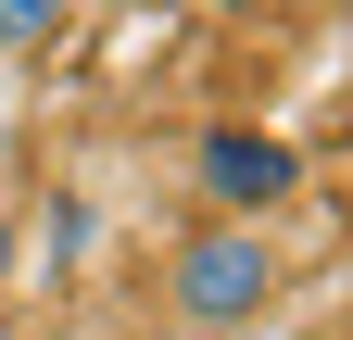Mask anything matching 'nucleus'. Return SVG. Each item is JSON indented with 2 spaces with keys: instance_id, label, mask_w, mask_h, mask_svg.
<instances>
[{
  "instance_id": "obj_5",
  "label": "nucleus",
  "mask_w": 353,
  "mask_h": 340,
  "mask_svg": "<svg viewBox=\"0 0 353 340\" xmlns=\"http://www.w3.org/2000/svg\"><path fill=\"white\" fill-rule=\"evenodd\" d=\"M13 126H26V89H13V76H0V151H13Z\"/></svg>"
},
{
  "instance_id": "obj_4",
  "label": "nucleus",
  "mask_w": 353,
  "mask_h": 340,
  "mask_svg": "<svg viewBox=\"0 0 353 340\" xmlns=\"http://www.w3.org/2000/svg\"><path fill=\"white\" fill-rule=\"evenodd\" d=\"M26 252H38V227H26V202L0 189V303H13V290H26Z\"/></svg>"
},
{
  "instance_id": "obj_2",
  "label": "nucleus",
  "mask_w": 353,
  "mask_h": 340,
  "mask_svg": "<svg viewBox=\"0 0 353 340\" xmlns=\"http://www.w3.org/2000/svg\"><path fill=\"white\" fill-rule=\"evenodd\" d=\"M290 189H303V151L278 139V126H202V139H190V215L278 227Z\"/></svg>"
},
{
  "instance_id": "obj_1",
  "label": "nucleus",
  "mask_w": 353,
  "mask_h": 340,
  "mask_svg": "<svg viewBox=\"0 0 353 340\" xmlns=\"http://www.w3.org/2000/svg\"><path fill=\"white\" fill-rule=\"evenodd\" d=\"M278 303H290V240L278 227H228V215L164 227L152 277H139L152 340H265Z\"/></svg>"
},
{
  "instance_id": "obj_3",
  "label": "nucleus",
  "mask_w": 353,
  "mask_h": 340,
  "mask_svg": "<svg viewBox=\"0 0 353 340\" xmlns=\"http://www.w3.org/2000/svg\"><path fill=\"white\" fill-rule=\"evenodd\" d=\"M76 51V13L63 0H0V76L26 89V63H63Z\"/></svg>"
}]
</instances>
